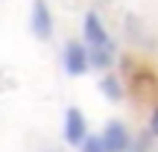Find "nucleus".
Masks as SVG:
<instances>
[{"label":"nucleus","mask_w":158,"mask_h":152,"mask_svg":"<svg viewBox=\"0 0 158 152\" xmlns=\"http://www.w3.org/2000/svg\"><path fill=\"white\" fill-rule=\"evenodd\" d=\"M149 135L158 138V108L152 111V117H149Z\"/></svg>","instance_id":"9"},{"label":"nucleus","mask_w":158,"mask_h":152,"mask_svg":"<svg viewBox=\"0 0 158 152\" xmlns=\"http://www.w3.org/2000/svg\"><path fill=\"white\" fill-rule=\"evenodd\" d=\"M100 94L106 97L108 102H123V97H126V88H123V82H120V76H114V73H102V79H100Z\"/></svg>","instance_id":"7"},{"label":"nucleus","mask_w":158,"mask_h":152,"mask_svg":"<svg viewBox=\"0 0 158 152\" xmlns=\"http://www.w3.org/2000/svg\"><path fill=\"white\" fill-rule=\"evenodd\" d=\"M82 41L88 47H100V44H108V41H111V35H108V29H106V21H102L94 9L82 15Z\"/></svg>","instance_id":"5"},{"label":"nucleus","mask_w":158,"mask_h":152,"mask_svg":"<svg viewBox=\"0 0 158 152\" xmlns=\"http://www.w3.org/2000/svg\"><path fill=\"white\" fill-rule=\"evenodd\" d=\"M79 152H106L102 138H100V135H88V138L82 141V146H79Z\"/></svg>","instance_id":"8"},{"label":"nucleus","mask_w":158,"mask_h":152,"mask_svg":"<svg viewBox=\"0 0 158 152\" xmlns=\"http://www.w3.org/2000/svg\"><path fill=\"white\" fill-rule=\"evenodd\" d=\"M62 68L68 76H85L91 70V62H88V44L79 38H70L64 41L62 47Z\"/></svg>","instance_id":"2"},{"label":"nucleus","mask_w":158,"mask_h":152,"mask_svg":"<svg viewBox=\"0 0 158 152\" xmlns=\"http://www.w3.org/2000/svg\"><path fill=\"white\" fill-rule=\"evenodd\" d=\"M106 152H132V135L123 120H108L100 132Z\"/></svg>","instance_id":"4"},{"label":"nucleus","mask_w":158,"mask_h":152,"mask_svg":"<svg viewBox=\"0 0 158 152\" xmlns=\"http://www.w3.org/2000/svg\"><path fill=\"white\" fill-rule=\"evenodd\" d=\"M88 135H91V132H88L85 111H82L79 105L64 108V123H62V138H64V143H68V146H73V149H79V146H82V141H85Z\"/></svg>","instance_id":"3"},{"label":"nucleus","mask_w":158,"mask_h":152,"mask_svg":"<svg viewBox=\"0 0 158 152\" xmlns=\"http://www.w3.org/2000/svg\"><path fill=\"white\" fill-rule=\"evenodd\" d=\"M88 62H91V70L106 73L114 64V44L108 41V44H100V47H88Z\"/></svg>","instance_id":"6"},{"label":"nucleus","mask_w":158,"mask_h":152,"mask_svg":"<svg viewBox=\"0 0 158 152\" xmlns=\"http://www.w3.org/2000/svg\"><path fill=\"white\" fill-rule=\"evenodd\" d=\"M29 32H32L35 41H50L53 38L56 18H53L47 0H32V6H29Z\"/></svg>","instance_id":"1"}]
</instances>
